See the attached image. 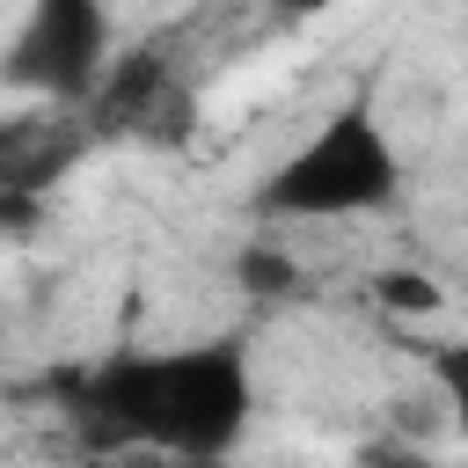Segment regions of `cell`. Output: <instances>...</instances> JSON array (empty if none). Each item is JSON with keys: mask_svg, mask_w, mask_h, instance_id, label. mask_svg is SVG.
<instances>
[{"mask_svg": "<svg viewBox=\"0 0 468 468\" xmlns=\"http://www.w3.org/2000/svg\"><path fill=\"white\" fill-rule=\"evenodd\" d=\"M66 417L88 431L95 453H146L212 468L241 446L256 410V373L241 344H168V351H110L66 373Z\"/></svg>", "mask_w": 468, "mask_h": 468, "instance_id": "1", "label": "cell"}, {"mask_svg": "<svg viewBox=\"0 0 468 468\" xmlns=\"http://www.w3.org/2000/svg\"><path fill=\"white\" fill-rule=\"evenodd\" d=\"M402 197V154L380 124L373 102H336L300 146H285L263 183H256V212L292 227V219H373Z\"/></svg>", "mask_w": 468, "mask_h": 468, "instance_id": "2", "label": "cell"}, {"mask_svg": "<svg viewBox=\"0 0 468 468\" xmlns=\"http://www.w3.org/2000/svg\"><path fill=\"white\" fill-rule=\"evenodd\" d=\"M110 7L95 0H37L15 37H7V88H29L44 102H95V88L110 80Z\"/></svg>", "mask_w": 468, "mask_h": 468, "instance_id": "3", "label": "cell"}, {"mask_svg": "<svg viewBox=\"0 0 468 468\" xmlns=\"http://www.w3.org/2000/svg\"><path fill=\"white\" fill-rule=\"evenodd\" d=\"M234 278H241L249 300H292V292H300V263H292V249H278V241H249V249L234 256Z\"/></svg>", "mask_w": 468, "mask_h": 468, "instance_id": "4", "label": "cell"}, {"mask_svg": "<svg viewBox=\"0 0 468 468\" xmlns=\"http://www.w3.org/2000/svg\"><path fill=\"white\" fill-rule=\"evenodd\" d=\"M431 380H439V395H446V410H453V431L468 439V336L431 344Z\"/></svg>", "mask_w": 468, "mask_h": 468, "instance_id": "5", "label": "cell"}, {"mask_svg": "<svg viewBox=\"0 0 468 468\" xmlns=\"http://www.w3.org/2000/svg\"><path fill=\"white\" fill-rule=\"evenodd\" d=\"M373 292H380V307H395V314H431V307L446 300L431 271H380Z\"/></svg>", "mask_w": 468, "mask_h": 468, "instance_id": "6", "label": "cell"}, {"mask_svg": "<svg viewBox=\"0 0 468 468\" xmlns=\"http://www.w3.org/2000/svg\"><path fill=\"white\" fill-rule=\"evenodd\" d=\"M358 468H439L417 439H373L366 453H358Z\"/></svg>", "mask_w": 468, "mask_h": 468, "instance_id": "7", "label": "cell"}]
</instances>
